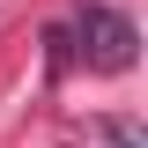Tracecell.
I'll list each match as a JSON object with an SVG mask.
<instances>
[{
  "label": "cell",
  "instance_id": "1",
  "mask_svg": "<svg viewBox=\"0 0 148 148\" xmlns=\"http://www.w3.org/2000/svg\"><path fill=\"white\" fill-rule=\"evenodd\" d=\"M74 30H82V59L104 74H126L133 67V45H141V30H133L119 8H104V0H89L82 15H74Z\"/></svg>",
  "mask_w": 148,
  "mask_h": 148
},
{
  "label": "cell",
  "instance_id": "2",
  "mask_svg": "<svg viewBox=\"0 0 148 148\" xmlns=\"http://www.w3.org/2000/svg\"><path fill=\"white\" fill-rule=\"evenodd\" d=\"M111 148H141V133L133 126H111Z\"/></svg>",
  "mask_w": 148,
  "mask_h": 148
}]
</instances>
